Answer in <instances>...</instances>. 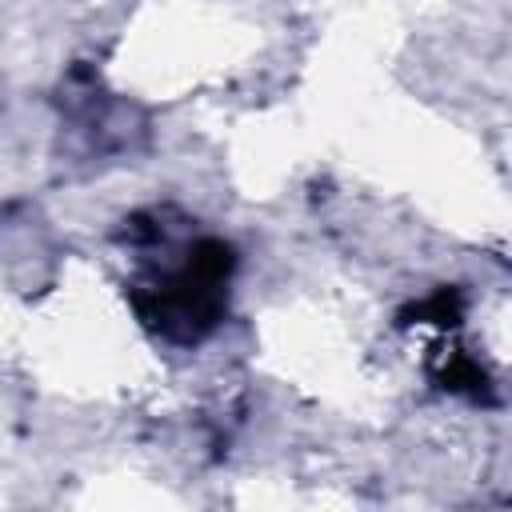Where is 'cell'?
I'll use <instances>...</instances> for the list:
<instances>
[{"label": "cell", "mask_w": 512, "mask_h": 512, "mask_svg": "<svg viewBox=\"0 0 512 512\" xmlns=\"http://www.w3.org/2000/svg\"><path fill=\"white\" fill-rule=\"evenodd\" d=\"M460 312H464V300H460V292H448V288H440L432 300H424V304H416L412 312H404V316H416V320H428V324H456L460 320Z\"/></svg>", "instance_id": "obj_3"}, {"label": "cell", "mask_w": 512, "mask_h": 512, "mask_svg": "<svg viewBox=\"0 0 512 512\" xmlns=\"http://www.w3.org/2000/svg\"><path fill=\"white\" fill-rule=\"evenodd\" d=\"M440 384L448 388V392H460V396H472V400H480V396H488V372L472 360V356H464V352H452L448 360H444V368H440Z\"/></svg>", "instance_id": "obj_2"}, {"label": "cell", "mask_w": 512, "mask_h": 512, "mask_svg": "<svg viewBox=\"0 0 512 512\" xmlns=\"http://www.w3.org/2000/svg\"><path fill=\"white\" fill-rule=\"evenodd\" d=\"M236 268V252L224 240H196L180 272L132 292V304L148 328L176 344L204 340L224 316V284Z\"/></svg>", "instance_id": "obj_1"}]
</instances>
